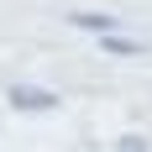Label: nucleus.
Segmentation results:
<instances>
[{
  "label": "nucleus",
  "mask_w": 152,
  "mask_h": 152,
  "mask_svg": "<svg viewBox=\"0 0 152 152\" xmlns=\"http://www.w3.org/2000/svg\"><path fill=\"white\" fill-rule=\"evenodd\" d=\"M5 100L11 110H58V89H42V84H11Z\"/></svg>",
  "instance_id": "nucleus-1"
},
{
  "label": "nucleus",
  "mask_w": 152,
  "mask_h": 152,
  "mask_svg": "<svg viewBox=\"0 0 152 152\" xmlns=\"http://www.w3.org/2000/svg\"><path fill=\"white\" fill-rule=\"evenodd\" d=\"M68 21H74V26H84V31H100V37H105V31H115V16H100V11H74Z\"/></svg>",
  "instance_id": "nucleus-2"
},
{
  "label": "nucleus",
  "mask_w": 152,
  "mask_h": 152,
  "mask_svg": "<svg viewBox=\"0 0 152 152\" xmlns=\"http://www.w3.org/2000/svg\"><path fill=\"white\" fill-rule=\"evenodd\" d=\"M105 53H137V42H126V37H115V31H105Z\"/></svg>",
  "instance_id": "nucleus-3"
},
{
  "label": "nucleus",
  "mask_w": 152,
  "mask_h": 152,
  "mask_svg": "<svg viewBox=\"0 0 152 152\" xmlns=\"http://www.w3.org/2000/svg\"><path fill=\"white\" fill-rule=\"evenodd\" d=\"M121 152H147V142L142 137H121Z\"/></svg>",
  "instance_id": "nucleus-4"
}]
</instances>
